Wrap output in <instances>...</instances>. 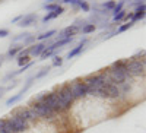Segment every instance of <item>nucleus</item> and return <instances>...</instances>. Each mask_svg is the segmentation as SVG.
Returning a JSON list of instances; mask_svg holds the SVG:
<instances>
[{
	"label": "nucleus",
	"instance_id": "obj_26",
	"mask_svg": "<svg viewBox=\"0 0 146 133\" xmlns=\"http://www.w3.org/2000/svg\"><path fill=\"white\" fill-rule=\"evenodd\" d=\"M135 23L133 22H127V23H124V25H121V27H118L117 29H115V34H120V32H124V31H127V29H130Z\"/></svg>",
	"mask_w": 146,
	"mask_h": 133
},
{
	"label": "nucleus",
	"instance_id": "obj_30",
	"mask_svg": "<svg viewBox=\"0 0 146 133\" xmlns=\"http://www.w3.org/2000/svg\"><path fill=\"white\" fill-rule=\"evenodd\" d=\"M58 6H60L58 3H50V5H44V9H45L47 12H53V10H56Z\"/></svg>",
	"mask_w": 146,
	"mask_h": 133
},
{
	"label": "nucleus",
	"instance_id": "obj_9",
	"mask_svg": "<svg viewBox=\"0 0 146 133\" xmlns=\"http://www.w3.org/2000/svg\"><path fill=\"white\" fill-rule=\"evenodd\" d=\"M12 116H16V117H19V118H22V120H25V122H32V120H36L38 117H36V114H35V111L32 110L31 107H25V108H18V110L12 114Z\"/></svg>",
	"mask_w": 146,
	"mask_h": 133
},
{
	"label": "nucleus",
	"instance_id": "obj_32",
	"mask_svg": "<svg viewBox=\"0 0 146 133\" xmlns=\"http://www.w3.org/2000/svg\"><path fill=\"white\" fill-rule=\"evenodd\" d=\"M25 56H29V47H27L25 50L22 48V50L18 53V57H25Z\"/></svg>",
	"mask_w": 146,
	"mask_h": 133
},
{
	"label": "nucleus",
	"instance_id": "obj_34",
	"mask_svg": "<svg viewBox=\"0 0 146 133\" xmlns=\"http://www.w3.org/2000/svg\"><path fill=\"white\" fill-rule=\"evenodd\" d=\"M12 82H13V83H9L7 86H5V88H6V92H7V91H12L13 88H16V86H18V83H19L18 80H12Z\"/></svg>",
	"mask_w": 146,
	"mask_h": 133
},
{
	"label": "nucleus",
	"instance_id": "obj_23",
	"mask_svg": "<svg viewBox=\"0 0 146 133\" xmlns=\"http://www.w3.org/2000/svg\"><path fill=\"white\" fill-rule=\"evenodd\" d=\"M34 80H35V79H34V76L28 78V79H27V82H25V85H23V88H22V89H21L19 92H21V94H23V95H25V92H27V91H28V89H29V88L32 86V83H34Z\"/></svg>",
	"mask_w": 146,
	"mask_h": 133
},
{
	"label": "nucleus",
	"instance_id": "obj_33",
	"mask_svg": "<svg viewBox=\"0 0 146 133\" xmlns=\"http://www.w3.org/2000/svg\"><path fill=\"white\" fill-rule=\"evenodd\" d=\"M62 3H69V5H72L73 7H78V3H79V0H62Z\"/></svg>",
	"mask_w": 146,
	"mask_h": 133
},
{
	"label": "nucleus",
	"instance_id": "obj_21",
	"mask_svg": "<svg viewBox=\"0 0 146 133\" xmlns=\"http://www.w3.org/2000/svg\"><path fill=\"white\" fill-rule=\"evenodd\" d=\"M96 29V27L94 25V23H86L82 29H80V32L83 34V35H88V34H91V32H94Z\"/></svg>",
	"mask_w": 146,
	"mask_h": 133
},
{
	"label": "nucleus",
	"instance_id": "obj_18",
	"mask_svg": "<svg viewBox=\"0 0 146 133\" xmlns=\"http://www.w3.org/2000/svg\"><path fill=\"white\" fill-rule=\"evenodd\" d=\"M22 98H23V94L18 92V94L12 95L10 98H7V100H6V105H7V107H12V105H15L16 102H19V101H21Z\"/></svg>",
	"mask_w": 146,
	"mask_h": 133
},
{
	"label": "nucleus",
	"instance_id": "obj_4",
	"mask_svg": "<svg viewBox=\"0 0 146 133\" xmlns=\"http://www.w3.org/2000/svg\"><path fill=\"white\" fill-rule=\"evenodd\" d=\"M34 101L35 102H42V104L48 105L50 108H53V110L56 111V114L62 113V111H60V107H58V100H57L56 92H42L41 95L36 96Z\"/></svg>",
	"mask_w": 146,
	"mask_h": 133
},
{
	"label": "nucleus",
	"instance_id": "obj_13",
	"mask_svg": "<svg viewBox=\"0 0 146 133\" xmlns=\"http://www.w3.org/2000/svg\"><path fill=\"white\" fill-rule=\"evenodd\" d=\"M86 44H88V38H83V40H82V41H80V43H79V44L75 47V48H72V50L67 53L66 59H69V60H70V59H73V57L79 56V54L83 51V48H85V45H86Z\"/></svg>",
	"mask_w": 146,
	"mask_h": 133
},
{
	"label": "nucleus",
	"instance_id": "obj_11",
	"mask_svg": "<svg viewBox=\"0 0 146 133\" xmlns=\"http://www.w3.org/2000/svg\"><path fill=\"white\" fill-rule=\"evenodd\" d=\"M36 21H38V15H36V13L23 15V18H22L21 22L18 23V27H21V28H27V27H31L32 23H35Z\"/></svg>",
	"mask_w": 146,
	"mask_h": 133
},
{
	"label": "nucleus",
	"instance_id": "obj_10",
	"mask_svg": "<svg viewBox=\"0 0 146 133\" xmlns=\"http://www.w3.org/2000/svg\"><path fill=\"white\" fill-rule=\"evenodd\" d=\"M51 44V41H48V43H36V44H34V45H31L29 47V56H32V57H40L41 56V53L45 50V47L47 45H50Z\"/></svg>",
	"mask_w": 146,
	"mask_h": 133
},
{
	"label": "nucleus",
	"instance_id": "obj_24",
	"mask_svg": "<svg viewBox=\"0 0 146 133\" xmlns=\"http://www.w3.org/2000/svg\"><path fill=\"white\" fill-rule=\"evenodd\" d=\"M63 65V57H60V56H57V54H54L53 56V63H51V67L54 66V67H60Z\"/></svg>",
	"mask_w": 146,
	"mask_h": 133
},
{
	"label": "nucleus",
	"instance_id": "obj_37",
	"mask_svg": "<svg viewBox=\"0 0 146 133\" xmlns=\"http://www.w3.org/2000/svg\"><path fill=\"white\" fill-rule=\"evenodd\" d=\"M5 92H6V88H5V86H0V98L5 95Z\"/></svg>",
	"mask_w": 146,
	"mask_h": 133
},
{
	"label": "nucleus",
	"instance_id": "obj_40",
	"mask_svg": "<svg viewBox=\"0 0 146 133\" xmlns=\"http://www.w3.org/2000/svg\"><path fill=\"white\" fill-rule=\"evenodd\" d=\"M3 60H5V56H3V54H0V63H3Z\"/></svg>",
	"mask_w": 146,
	"mask_h": 133
},
{
	"label": "nucleus",
	"instance_id": "obj_28",
	"mask_svg": "<svg viewBox=\"0 0 146 133\" xmlns=\"http://www.w3.org/2000/svg\"><path fill=\"white\" fill-rule=\"evenodd\" d=\"M78 7H79L80 10H83V12H89V9H91L89 3H86V2H85V0H79V3H78Z\"/></svg>",
	"mask_w": 146,
	"mask_h": 133
},
{
	"label": "nucleus",
	"instance_id": "obj_6",
	"mask_svg": "<svg viewBox=\"0 0 146 133\" xmlns=\"http://www.w3.org/2000/svg\"><path fill=\"white\" fill-rule=\"evenodd\" d=\"M7 123H9V129L12 133H23L29 129V123L16 116H10L7 118Z\"/></svg>",
	"mask_w": 146,
	"mask_h": 133
},
{
	"label": "nucleus",
	"instance_id": "obj_14",
	"mask_svg": "<svg viewBox=\"0 0 146 133\" xmlns=\"http://www.w3.org/2000/svg\"><path fill=\"white\" fill-rule=\"evenodd\" d=\"M63 12H64V7H63V6H58L56 10H53V12H48V13H47V15L42 18V22H44V23H47L48 21L58 18L60 15H63Z\"/></svg>",
	"mask_w": 146,
	"mask_h": 133
},
{
	"label": "nucleus",
	"instance_id": "obj_16",
	"mask_svg": "<svg viewBox=\"0 0 146 133\" xmlns=\"http://www.w3.org/2000/svg\"><path fill=\"white\" fill-rule=\"evenodd\" d=\"M57 34V31L56 29H50V31H45V32H42V34H40L38 35V37H36V40H38L40 43H45L47 40H51V37H53V35H56Z\"/></svg>",
	"mask_w": 146,
	"mask_h": 133
},
{
	"label": "nucleus",
	"instance_id": "obj_5",
	"mask_svg": "<svg viewBox=\"0 0 146 133\" xmlns=\"http://www.w3.org/2000/svg\"><path fill=\"white\" fill-rule=\"evenodd\" d=\"M146 70V62L143 60H127V73L130 78L143 76Z\"/></svg>",
	"mask_w": 146,
	"mask_h": 133
},
{
	"label": "nucleus",
	"instance_id": "obj_27",
	"mask_svg": "<svg viewBox=\"0 0 146 133\" xmlns=\"http://www.w3.org/2000/svg\"><path fill=\"white\" fill-rule=\"evenodd\" d=\"M126 13H127V12L123 9V10H120L118 12V13H115L114 16H113V21L114 22H120V21H123L124 19V16H126Z\"/></svg>",
	"mask_w": 146,
	"mask_h": 133
},
{
	"label": "nucleus",
	"instance_id": "obj_3",
	"mask_svg": "<svg viewBox=\"0 0 146 133\" xmlns=\"http://www.w3.org/2000/svg\"><path fill=\"white\" fill-rule=\"evenodd\" d=\"M57 100H58V107L60 111H67L70 110V107L73 105V95H72V89H70V83H66V85L60 86L58 91L56 92Z\"/></svg>",
	"mask_w": 146,
	"mask_h": 133
},
{
	"label": "nucleus",
	"instance_id": "obj_38",
	"mask_svg": "<svg viewBox=\"0 0 146 133\" xmlns=\"http://www.w3.org/2000/svg\"><path fill=\"white\" fill-rule=\"evenodd\" d=\"M143 3H145V0H136L135 6H139V5H143Z\"/></svg>",
	"mask_w": 146,
	"mask_h": 133
},
{
	"label": "nucleus",
	"instance_id": "obj_12",
	"mask_svg": "<svg viewBox=\"0 0 146 133\" xmlns=\"http://www.w3.org/2000/svg\"><path fill=\"white\" fill-rule=\"evenodd\" d=\"M79 31V28L73 23V25H70V27H66L64 29H62L58 32V35H57V38H56V41L57 40H62V38H66V37H73L76 32Z\"/></svg>",
	"mask_w": 146,
	"mask_h": 133
},
{
	"label": "nucleus",
	"instance_id": "obj_22",
	"mask_svg": "<svg viewBox=\"0 0 146 133\" xmlns=\"http://www.w3.org/2000/svg\"><path fill=\"white\" fill-rule=\"evenodd\" d=\"M115 0H108V2H104L101 6H102V9H105V10H108L110 13L113 12V9H114V6H115Z\"/></svg>",
	"mask_w": 146,
	"mask_h": 133
},
{
	"label": "nucleus",
	"instance_id": "obj_1",
	"mask_svg": "<svg viewBox=\"0 0 146 133\" xmlns=\"http://www.w3.org/2000/svg\"><path fill=\"white\" fill-rule=\"evenodd\" d=\"M107 75L110 82L115 83V85H121V83L127 82L130 79L127 73V60H117L113 63V66L107 70Z\"/></svg>",
	"mask_w": 146,
	"mask_h": 133
},
{
	"label": "nucleus",
	"instance_id": "obj_2",
	"mask_svg": "<svg viewBox=\"0 0 146 133\" xmlns=\"http://www.w3.org/2000/svg\"><path fill=\"white\" fill-rule=\"evenodd\" d=\"M108 80H110V79H108L107 72H102V73H98V75L88 76L86 79L83 80L85 83H86V86H88V95L96 96V92H98Z\"/></svg>",
	"mask_w": 146,
	"mask_h": 133
},
{
	"label": "nucleus",
	"instance_id": "obj_36",
	"mask_svg": "<svg viewBox=\"0 0 146 133\" xmlns=\"http://www.w3.org/2000/svg\"><path fill=\"white\" fill-rule=\"evenodd\" d=\"M22 18H23V13H22V15H18V16H15L13 19H12V23H19Z\"/></svg>",
	"mask_w": 146,
	"mask_h": 133
},
{
	"label": "nucleus",
	"instance_id": "obj_19",
	"mask_svg": "<svg viewBox=\"0 0 146 133\" xmlns=\"http://www.w3.org/2000/svg\"><path fill=\"white\" fill-rule=\"evenodd\" d=\"M50 70H51V66H45V67H42V69L38 72V73L34 75V79H41V78L47 76L48 73H50Z\"/></svg>",
	"mask_w": 146,
	"mask_h": 133
},
{
	"label": "nucleus",
	"instance_id": "obj_15",
	"mask_svg": "<svg viewBox=\"0 0 146 133\" xmlns=\"http://www.w3.org/2000/svg\"><path fill=\"white\" fill-rule=\"evenodd\" d=\"M145 10H146V7H145V3L143 5H139V6H136V10L133 12V19L130 21V22H137V21H142L143 18H145Z\"/></svg>",
	"mask_w": 146,
	"mask_h": 133
},
{
	"label": "nucleus",
	"instance_id": "obj_17",
	"mask_svg": "<svg viewBox=\"0 0 146 133\" xmlns=\"http://www.w3.org/2000/svg\"><path fill=\"white\" fill-rule=\"evenodd\" d=\"M23 48V45H10V48L7 50V53H6V56L5 57H7V59H12V57H15V56H18V53Z\"/></svg>",
	"mask_w": 146,
	"mask_h": 133
},
{
	"label": "nucleus",
	"instance_id": "obj_7",
	"mask_svg": "<svg viewBox=\"0 0 146 133\" xmlns=\"http://www.w3.org/2000/svg\"><path fill=\"white\" fill-rule=\"evenodd\" d=\"M31 108L35 111V114H36L38 118H51V117L56 116V111L53 110V108H50L48 105H45L42 102H35L34 101Z\"/></svg>",
	"mask_w": 146,
	"mask_h": 133
},
{
	"label": "nucleus",
	"instance_id": "obj_20",
	"mask_svg": "<svg viewBox=\"0 0 146 133\" xmlns=\"http://www.w3.org/2000/svg\"><path fill=\"white\" fill-rule=\"evenodd\" d=\"M29 35H31L29 32H22V34H18V35H15V37L12 38V43H13V44H15V43H19V41H22V43H23V40L28 38Z\"/></svg>",
	"mask_w": 146,
	"mask_h": 133
},
{
	"label": "nucleus",
	"instance_id": "obj_39",
	"mask_svg": "<svg viewBox=\"0 0 146 133\" xmlns=\"http://www.w3.org/2000/svg\"><path fill=\"white\" fill-rule=\"evenodd\" d=\"M50 3H56V0H45L44 5H50Z\"/></svg>",
	"mask_w": 146,
	"mask_h": 133
},
{
	"label": "nucleus",
	"instance_id": "obj_25",
	"mask_svg": "<svg viewBox=\"0 0 146 133\" xmlns=\"http://www.w3.org/2000/svg\"><path fill=\"white\" fill-rule=\"evenodd\" d=\"M124 5H126L124 0H120L118 3H115V6H114V9H113V12H111V15L114 16L115 13H118L120 10H123V6H124Z\"/></svg>",
	"mask_w": 146,
	"mask_h": 133
},
{
	"label": "nucleus",
	"instance_id": "obj_8",
	"mask_svg": "<svg viewBox=\"0 0 146 133\" xmlns=\"http://www.w3.org/2000/svg\"><path fill=\"white\" fill-rule=\"evenodd\" d=\"M70 89H72L73 100H80L88 95V86L83 80H76V82L70 83Z\"/></svg>",
	"mask_w": 146,
	"mask_h": 133
},
{
	"label": "nucleus",
	"instance_id": "obj_31",
	"mask_svg": "<svg viewBox=\"0 0 146 133\" xmlns=\"http://www.w3.org/2000/svg\"><path fill=\"white\" fill-rule=\"evenodd\" d=\"M34 41H35V35H32V34H31L28 38L23 40V44H22V45H29V44H32Z\"/></svg>",
	"mask_w": 146,
	"mask_h": 133
},
{
	"label": "nucleus",
	"instance_id": "obj_35",
	"mask_svg": "<svg viewBox=\"0 0 146 133\" xmlns=\"http://www.w3.org/2000/svg\"><path fill=\"white\" fill-rule=\"evenodd\" d=\"M9 34H10L9 29H6V28H0V38H6Z\"/></svg>",
	"mask_w": 146,
	"mask_h": 133
},
{
	"label": "nucleus",
	"instance_id": "obj_29",
	"mask_svg": "<svg viewBox=\"0 0 146 133\" xmlns=\"http://www.w3.org/2000/svg\"><path fill=\"white\" fill-rule=\"evenodd\" d=\"M29 62H31L29 56H25V57H18V66H19V67L25 66V65H28Z\"/></svg>",
	"mask_w": 146,
	"mask_h": 133
}]
</instances>
